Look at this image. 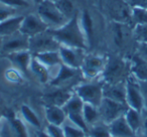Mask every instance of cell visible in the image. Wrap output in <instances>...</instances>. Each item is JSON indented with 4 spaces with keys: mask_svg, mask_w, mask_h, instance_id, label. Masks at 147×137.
Instances as JSON below:
<instances>
[{
    "mask_svg": "<svg viewBox=\"0 0 147 137\" xmlns=\"http://www.w3.org/2000/svg\"><path fill=\"white\" fill-rule=\"evenodd\" d=\"M49 29L51 34L55 37V39L61 43V45L79 47L88 51L89 47L81 26L79 10H77V12L63 25L57 28Z\"/></svg>",
    "mask_w": 147,
    "mask_h": 137,
    "instance_id": "obj_1",
    "label": "cell"
},
{
    "mask_svg": "<svg viewBox=\"0 0 147 137\" xmlns=\"http://www.w3.org/2000/svg\"><path fill=\"white\" fill-rule=\"evenodd\" d=\"M35 11L51 29L61 26L69 19L53 0H41Z\"/></svg>",
    "mask_w": 147,
    "mask_h": 137,
    "instance_id": "obj_2",
    "label": "cell"
},
{
    "mask_svg": "<svg viewBox=\"0 0 147 137\" xmlns=\"http://www.w3.org/2000/svg\"><path fill=\"white\" fill-rule=\"evenodd\" d=\"M103 88H104V82L98 79V80L79 83L78 85L74 87L73 91L75 94H77L82 99L85 104L99 107L104 98Z\"/></svg>",
    "mask_w": 147,
    "mask_h": 137,
    "instance_id": "obj_3",
    "label": "cell"
},
{
    "mask_svg": "<svg viewBox=\"0 0 147 137\" xmlns=\"http://www.w3.org/2000/svg\"><path fill=\"white\" fill-rule=\"evenodd\" d=\"M106 63L107 59L103 55L87 53L80 69L83 78L87 81L100 79L105 70Z\"/></svg>",
    "mask_w": 147,
    "mask_h": 137,
    "instance_id": "obj_4",
    "label": "cell"
},
{
    "mask_svg": "<svg viewBox=\"0 0 147 137\" xmlns=\"http://www.w3.org/2000/svg\"><path fill=\"white\" fill-rule=\"evenodd\" d=\"M61 43L51 34L49 29L29 37V51L32 55L45 51H59Z\"/></svg>",
    "mask_w": 147,
    "mask_h": 137,
    "instance_id": "obj_5",
    "label": "cell"
},
{
    "mask_svg": "<svg viewBox=\"0 0 147 137\" xmlns=\"http://www.w3.org/2000/svg\"><path fill=\"white\" fill-rule=\"evenodd\" d=\"M84 105L85 103L82 101V99L74 93L71 96V98L67 101V103L63 106V108L65 109V113H67V120L69 122L84 129L85 131H88V126L85 122L84 115H83Z\"/></svg>",
    "mask_w": 147,
    "mask_h": 137,
    "instance_id": "obj_6",
    "label": "cell"
},
{
    "mask_svg": "<svg viewBox=\"0 0 147 137\" xmlns=\"http://www.w3.org/2000/svg\"><path fill=\"white\" fill-rule=\"evenodd\" d=\"M127 104L117 102L108 98H103L101 104L99 105V112H100L101 121L106 124H110L120 116H123L128 108Z\"/></svg>",
    "mask_w": 147,
    "mask_h": 137,
    "instance_id": "obj_7",
    "label": "cell"
},
{
    "mask_svg": "<svg viewBox=\"0 0 147 137\" xmlns=\"http://www.w3.org/2000/svg\"><path fill=\"white\" fill-rule=\"evenodd\" d=\"M22 51H29V36L18 31L14 34L2 38L1 53L8 55L10 53Z\"/></svg>",
    "mask_w": 147,
    "mask_h": 137,
    "instance_id": "obj_8",
    "label": "cell"
},
{
    "mask_svg": "<svg viewBox=\"0 0 147 137\" xmlns=\"http://www.w3.org/2000/svg\"><path fill=\"white\" fill-rule=\"evenodd\" d=\"M59 53L61 55V63L63 65L73 67V69L80 70L88 51L79 49V47L61 45L59 49Z\"/></svg>",
    "mask_w": 147,
    "mask_h": 137,
    "instance_id": "obj_9",
    "label": "cell"
},
{
    "mask_svg": "<svg viewBox=\"0 0 147 137\" xmlns=\"http://www.w3.org/2000/svg\"><path fill=\"white\" fill-rule=\"evenodd\" d=\"M47 29H49V26L45 24V21L40 18V16L35 11V12H29L24 14L19 31L22 32L23 34L31 37L38 33L43 32Z\"/></svg>",
    "mask_w": 147,
    "mask_h": 137,
    "instance_id": "obj_10",
    "label": "cell"
},
{
    "mask_svg": "<svg viewBox=\"0 0 147 137\" xmlns=\"http://www.w3.org/2000/svg\"><path fill=\"white\" fill-rule=\"evenodd\" d=\"M80 75H82L81 70L73 69L63 63L51 77V80L49 85H51V87L67 88V86L76 80Z\"/></svg>",
    "mask_w": 147,
    "mask_h": 137,
    "instance_id": "obj_11",
    "label": "cell"
},
{
    "mask_svg": "<svg viewBox=\"0 0 147 137\" xmlns=\"http://www.w3.org/2000/svg\"><path fill=\"white\" fill-rule=\"evenodd\" d=\"M125 70V63L123 61L119 59H113L107 61L106 67L101 76L100 80H102L104 83L108 84H114L119 83V79L123 75Z\"/></svg>",
    "mask_w": 147,
    "mask_h": 137,
    "instance_id": "obj_12",
    "label": "cell"
},
{
    "mask_svg": "<svg viewBox=\"0 0 147 137\" xmlns=\"http://www.w3.org/2000/svg\"><path fill=\"white\" fill-rule=\"evenodd\" d=\"M53 90L47 92L43 96L45 106L63 107L74 94V91L69 90V88H59V87H53Z\"/></svg>",
    "mask_w": 147,
    "mask_h": 137,
    "instance_id": "obj_13",
    "label": "cell"
},
{
    "mask_svg": "<svg viewBox=\"0 0 147 137\" xmlns=\"http://www.w3.org/2000/svg\"><path fill=\"white\" fill-rule=\"evenodd\" d=\"M80 15V22L82 26L83 32L87 39V43L90 49L93 45V41L95 40V20L92 15V12L88 8H84L83 10L79 11Z\"/></svg>",
    "mask_w": 147,
    "mask_h": 137,
    "instance_id": "obj_14",
    "label": "cell"
},
{
    "mask_svg": "<svg viewBox=\"0 0 147 137\" xmlns=\"http://www.w3.org/2000/svg\"><path fill=\"white\" fill-rule=\"evenodd\" d=\"M9 61L14 65V69L22 73L23 75L27 76L30 74L29 67H30L31 59H32V53L29 51H22L13 53L7 55Z\"/></svg>",
    "mask_w": 147,
    "mask_h": 137,
    "instance_id": "obj_15",
    "label": "cell"
},
{
    "mask_svg": "<svg viewBox=\"0 0 147 137\" xmlns=\"http://www.w3.org/2000/svg\"><path fill=\"white\" fill-rule=\"evenodd\" d=\"M32 55L49 70V72H51V80L53 74L57 71V69L63 65L59 51H45V53H36V55Z\"/></svg>",
    "mask_w": 147,
    "mask_h": 137,
    "instance_id": "obj_16",
    "label": "cell"
},
{
    "mask_svg": "<svg viewBox=\"0 0 147 137\" xmlns=\"http://www.w3.org/2000/svg\"><path fill=\"white\" fill-rule=\"evenodd\" d=\"M24 14L25 13H19V14L13 15V16L3 20L2 22H0V36L3 38V37L9 36V35L18 32Z\"/></svg>",
    "mask_w": 147,
    "mask_h": 137,
    "instance_id": "obj_17",
    "label": "cell"
},
{
    "mask_svg": "<svg viewBox=\"0 0 147 137\" xmlns=\"http://www.w3.org/2000/svg\"><path fill=\"white\" fill-rule=\"evenodd\" d=\"M105 98L111 99V100L117 101V102L127 104L126 103V86L121 83H114V84H108L104 83L103 88Z\"/></svg>",
    "mask_w": 147,
    "mask_h": 137,
    "instance_id": "obj_18",
    "label": "cell"
},
{
    "mask_svg": "<svg viewBox=\"0 0 147 137\" xmlns=\"http://www.w3.org/2000/svg\"><path fill=\"white\" fill-rule=\"evenodd\" d=\"M45 117L47 124L61 125V126L63 125V123L67 119L65 109L61 106H45Z\"/></svg>",
    "mask_w": 147,
    "mask_h": 137,
    "instance_id": "obj_19",
    "label": "cell"
},
{
    "mask_svg": "<svg viewBox=\"0 0 147 137\" xmlns=\"http://www.w3.org/2000/svg\"><path fill=\"white\" fill-rule=\"evenodd\" d=\"M109 128L112 137H132L134 132L127 123L124 115L111 122L109 124Z\"/></svg>",
    "mask_w": 147,
    "mask_h": 137,
    "instance_id": "obj_20",
    "label": "cell"
},
{
    "mask_svg": "<svg viewBox=\"0 0 147 137\" xmlns=\"http://www.w3.org/2000/svg\"><path fill=\"white\" fill-rule=\"evenodd\" d=\"M111 35H112L113 43L118 47H121L126 43L127 37L129 35V29L125 22L113 20L111 23Z\"/></svg>",
    "mask_w": 147,
    "mask_h": 137,
    "instance_id": "obj_21",
    "label": "cell"
},
{
    "mask_svg": "<svg viewBox=\"0 0 147 137\" xmlns=\"http://www.w3.org/2000/svg\"><path fill=\"white\" fill-rule=\"evenodd\" d=\"M30 74L38 81L40 84H49L51 82V72L45 65H43L39 61H37L32 55L30 67H29Z\"/></svg>",
    "mask_w": 147,
    "mask_h": 137,
    "instance_id": "obj_22",
    "label": "cell"
},
{
    "mask_svg": "<svg viewBox=\"0 0 147 137\" xmlns=\"http://www.w3.org/2000/svg\"><path fill=\"white\" fill-rule=\"evenodd\" d=\"M111 15L115 21H120V22H126L127 20H130L131 14L129 7L125 4L122 0H113L111 3Z\"/></svg>",
    "mask_w": 147,
    "mask_h": 137,
    "instance_id": "obj_23",
    "label": "cell"
},
{
    "mask_svg": "<svg viewBox=\"0 0 147 137\" xmlns=\"http://www.w3.org/2000/svg\"><path fill=\"white\" fill-rule=\"evenodd\" d=\"M126 103L130 108L137 111L142 108V96L140 90L132 82H128L126 85Z\"/></svg>",
    "mask_w": 147,
    "mask_h": 137,
    "instance_id": "obj_24",
    "label": "cell"
},
{
    "mask_svg": "<svg viewBox=\"0 0 147 137\" xmlns=\"http://www.w3.org/2000/svg\"><path fill=\"white\" fill-rule=\"evenodd\" d=\"M19 117L24 121L26 125H29L35 130L41 129V121L39 119L38 115L35 113V111L28 105H22L19 110Z\"/></svg>",
    "mask_w": 147,
    "mask_h": 137,
    "instance_id": "obj_25",
    "label": "cell"
},
{
    "mask_svg": "<svg viewBox=\"0 0 147 137\" xmlns=\"http://www.w3.org/2000/svg\"><path fill=\"white\" fill-rule=\"evenodd\" d=\"M83 115H84L85 122H86L88 128L101 121L99 108L96 106H93V105L85 104L84 109H83Z\"/></svg>",
    "mask_w": 147,
    "mask_h": 137,
    "instance_id": "obj_26",
    "label": "cell"
},
{
    "mask_svg": "<svg viewBox=\"0 0 147 137\" xmlns=\"http://www.w3.org/2000/svg\"><path fill=\"white\" fill-rule=\"evenodd\" d=\"M87 134L89 137H112L109 124H106L102 121L89 127Z\"/></svg>",
    "mask_w": 147,
    "mask_h": 137,
    "instance_id": "obj_27",
    "label": "cell"
},
{
    "mask_svg": "<svg viewBox=\"0 0 147 137\" xmlns=\"http://www.w3.org/2000/svg\"><path fill=\"white\" fill-rule=\"evenodd\" d=\"M63 130H65V137H86L87 136V131L80 128V127L75 125L74 123L69 122L67 119L63 123Z\"/></svg>",
    "mask_w": 147,
    "mask_h": 137,
    "instance_id": "obj_28",
    "label": "cell"
},
{
    "mask_svg": "<svg viewBox=\"0 0 147 137\" xmlns=\"http://www.w3.org/2000/svg\"><path fill=\"white\" fill-rule=\"evenodd\" d=\"M12 127L14 129L15 135L17 137H29L28 131L26 128V124L24 123V121L19 117V115L17 117H13L10 120Z\"/></svg>",
    "mask_w": 147,
    "mask_h": 137,
    "instance_id": "obj_29",
    "label": "cell"
},
{
    "mask_svg": "<svg viewBox=\"0 0 147 137\" xmlns=\"http://www.w3.org/2000/svg\"><path fill=\"white\" fill-rule=\"evenodd\" d=\"M124 117L133 131L138 129L139 125H140V118H139V114L137 112V110L132 108L127 109L124 114Z\"/></svg>",
    "mask_w": 147,
    "mask_h": 137,
    "instance_id": "obj_30",
    "label": "cell"
},
{
    "mask_svg": "<svg viewBox=\"0 0 147 137\" xmlns=\"http://www.w3.org/2000/svg\"><path fill=\"white\" fill-rule=\"evenodd\" d=\"M0 3L22 11L31 7V2L29 0H0Z\"/></svg>",
    "mask_w": 147,
    "mask_h": 137,
    "instance_id": "obj_31",
    "label": "cell"
},
{
    "mask_svg": "<svg viewBox=\"0 0 147 137\" xmlns=\"http://www.w3.org/2000/svg\"><path fill=\"white\" fill-rule=\"evenodd\" d=\"M131 17L139 24H147V9L142 7H133Z\"/></svg>",
    "mask_w": 147,
    "mask_h": 137,
    "instance_id": "obj_32",
    "label": "cell"
},
{
    "mask_svg": "<svg viewBox=\"0 0 147 137\" xmlns=\"http://www.w3.org/2000/svg\"><path fill=\"white\" fill-rule=\"evenodd\" d=\"M19 13H23V11L0 3V22H2L3 20L13 16V15L19 14Z\"/></svg>",
    "mask_w": 147,
    "mask_h": 137,
    "instance_id": "obj_33",
    "label": "cell"
},
{
    "mask_svg": "<svg viewBox=\"0 0 147 137\" xmlns=\"http://www.w3.org/2000/svg\"><path fill=\"white\" fill-rule=\"evenodd\" d=\"M45 130L51 137H65L63 125L61 126V125L47 124L45 127Z\"/></svg>",
    "mask_w": 147,
    "mask_h": 137,
    "instance_id": "obj_34",
    "label": "cell"
},
{
    "mask_svg": "<svg viewBox=\"0 0 147 137\" xmlns=\"http://www.w3.org/2000/svg\"><path fill=\"white\" fill-rule=\"evenodd\" d=\"M133 7H142L147 9V0H130Z\"/></svg>",
    "mask_w": 147,
    "mask_h": 137,
    "instance_id": "obj_35",
    "label": "cell"
},
{
    "mask_svg": "<svg viewBox=\"0 0 147 137\" xmlns=\"http://www.w3.org/2000/svg\"><path fill=\"white\" fill-rule=\"evenodd\" d=\"M36 137H51V136L45 132V129H40V130L36 131Z\"/></svg>",
    "mask_w": 147,
    "mask_h": 137,
    "instance_id": "obj_36",
    "label": "cell"
},
{
    "mask_svg": "<svg viewBox=\"0 0 147 137\" xmlns=\"http://www.w3.org/2000/svg\"><path fill=\"white\" fill-rule=\"evenodd\" d=\"M1 45H2V37L0 36V53H1Z\"/></svg>",
    "mask_w": 147,
    "mask_h": 137,
    "instance_id": "obj_37",
    "label": "cell"
},
{
    "mask_svg": "<svg viewBox=\"0 0 147 137\" xmlns=\"http://www.w3.org/2000/svg\"><path fill=\"white\" fill-rule=\"evenodd\" d=\"M53 1H55V2H59V1H61V0H53Z\"/></svg>",
    "mask_w": 147,
    "mask_h": 137,
    "instance_id": "obj_38",
    "label": "cell"
},
{
    "mask_svg": "<svg viewBox=\"0 0 147 137\" xmlns=\"http://www.w3.org/2000/svg\"><path fill=\"white\" fill-rule=\"evenodd\" d=\"M86 137H89V136H88V134H87V136H86Z\"/></svg>",
    "mask_w": 147,
    "mask_h": 137,
    "instance_id": "obj_39",
    "label": "cell"
}]
</instances>
